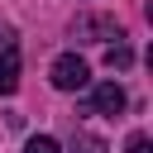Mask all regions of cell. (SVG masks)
Wrapping results in <instances>:
<instances>
[{
    "instance_id": "obj_2",
    "label": "cell",
    "mask_w": 153,
    "mask_h": 153,
    "mask_svg": "<svg viewBox=\"0 0 153 153\" xmlns=\"http://www.w3.org/2000/svg\"><path fill=\"white\" fill-rule=\"evenodd\" d=\"M91 110H96V115H120V110H124V91H120L115 81H100V86L91 91Z\"/></svg>"
},
{
    "instance_id": "obj_6",
    "label": "cell",
    "mask_w": 153,
    "mask_h": 153,
    "mask_svg": "<svg viewBox=\"0 0 153 153\" xmlns=\"http://www.w3.org/2000/svg\"><path fill=\"white\" fill-rule=\"evenodd\" d=\"M72 153H105V143H100L96 134H86V129H81V134L72 139Z\"/></svg>"
},
{
    "instance_id": "obj_4",
    "label": "cell",
    "mask_w": 153,
    "mask_h": 153,
    "mask_svg": "<svg viewBox=\"0 0 153 153\" xmlns=\"http://www.w3.org/2000/svg\"><path fill=\"white\" fill-rule=\"evenodd\" d=\"M76 33H81V38H86V33H110V38H124L115 19H76Z\"/></svg>"
},
{
    "instance_id": "obj_5",
    "label": "cell",
    "mask_w": 153,
    "mask_h": 153,
    "mask_svg": "<svg viewBox=\"0 0 153 153\" xmlns=\"http://www.w3.org/2000/svg\"><path fill=\"white\" fill-rule=\"evenodd\" d=\"M129 62H134V53H129V48H124V43H115V48H110V53H105V67H110V72H124V67H129Z\"/></svg>"
},
{
    "instance_id": "obj_8",
    "label": "cell",
    "mask_w": 153,
    "mask_h": 153,
    "mask_svg": "<svg viewBox=\"0 0 153 153\" xmlns=\"http://www.w3.org/2000/svg\"><path fill=\"white\" fill-rule=\"evenodd\" d=\"M124 153H148V134H129V148Z\"/></svg>"
},
{
    "instance_id": "obj_7",
    "label": "cell",
    "mask_w": 153,
    "mask_h": 153,
    "mask_svg": "<svg viewBox=\"0 0 153 153\" xmlns=\"http://www.w3.org/2000/svg\"><path fill=\"white\" fill-rule=\"evenodd\" d=\"M24 153H62V148H57V139H48V134H33V139L24 143Z\"/></svg>"
},
{
    "instance_id": "obj_3",
    "label": "cell",
    "mask_w": 153,
    "mask_h": 153,
    "mask_svg": "<svg viewBox=\"0 0 153 153\" xmlns=\"http://www.w3.org/2000/svg\"><path fill=\"white\" fill-rule=\"evenodd\" d=\"M14 86H19V53L5 43L0 48V96H14Z\"/></svg>"
},
{
    "instance_id": "obj_9",
    "label": "cell",
    "mask_w": 153,
    "mask_h": 153,
    "mask_svg": "<svg viewBox=\"0 0 153 153\" xmlns=\"http://www.w3.org/2000/svg\"><path fill=\"white\" fill-rule=\"evenodd\" d=\"M0 43H10V33H5V29H0Z\"/></svg>"
},
{
    "instance_id": "obj_1",
    "label": "cell",
    "mask_w": 153,
    "mask_h": 153,
    "mask_svg": "<svg viewBox=\"0 0 153 153\" xmlns=\"http://www.w3.org/2000/svg\"><path fill=\"white\" fill-rule=\"evenodd\" d=\"M48 76H53V86H57V91H81V86L91 81V67H86L76 53H62V57L53 62V72H48Z\"/></svg>"
}]
</instances>
